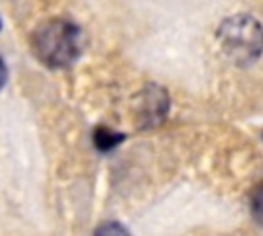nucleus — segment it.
Masks as SVG:
<instances>
[{
  "label": "nucleus",
  "mask_w": 263,
  "mask_h": 236,
  "mask_svg": "<svg viewBox=\"0 0 263 236\" xmlns=\"http://www.w3.org/2000/svg\"><path fill=\"white\" fill-rule=\"evenodd\" d=\"M95 236H129V232L119 222H105L103 226L97 228Z\"/></svg>",
  "instance_id": "6"
},
{
  "label": "nucleus",
  "mask_w": 263,
  "mask_h": 236,
  "mask_svg": "<svg viewBox=\"0 0 263 236\" xmlns=\"http://www.w3.org/2000/svg\"><path fill=\"white\" fill-rule=\"evenodd\" d=\"M251 213H253L255 222H259L263 226V181L259 185H255V189L251 193Z\"/></svg>",
  "instance_id": "5"
},
{
  "label": "nucleus",
  "mask_w": 263,
  "mask_h": 236,
  "mask_svg": "<svg viewBox=\"0 0 263 236\" xmlns=\"http://www.w3.org/2000/svg\"><path fill=\"white\" fill-rule=\"evenodd\" d=\"M6 76H8V70H6V64H4L2 57H0V90H2L4 82H6Z\"/></svg>",
  "instance_id": "7"
},
{
  "label": "nucleus",
  "mask_w": 263,
  "mask_h": 236,
  "mask_svg": "<svg viewBox=\"0 0 263 236\" xmlns=\"http://www.w3.org/2000/svg\"><path fill=\"white\" fill-rule=\"evenodd\" d=\"M136 109V121L142 129L156 127L164 121L166 111H168V94L162 86L148 84L140 90V94L134 101Z\"/></svg>",
  "instance_id": "3"
},
{
  "label": "nucleus",
  "mask_w": 263,
  "mask_h": 236,
  "mask_svg": "<svg viewBox=\"0 0 263 236\" xmlns=\"http://www.w3.org/2000/svg\"><path fill=\"white\" fill-rule=\"evenodd\" d=\"M119 140H123L121 133H115L107 127H97L95 129V146L101 150V152H107L111 148H115L119 144Z\"/></svg>",
  "instance_id": "4"
},
{
  "label": "nucleus",
  "mask_w": 263,
  "mask_h": 236,
  "mask_svg": "<svg viewBox=\"0 0 263 236\" xmlns=\"http://www.w3.org/2000/svg\"><path fill=\"white\" fill-rule=\"evenodd\" d=\"M218 43L222 53L234 64H251L263 51V29L261 23L249 14H234L220 23Z\"/></svg>",
  "instance_id": "2"
},
{
  "label": "nucleus",
  "mask_w": 263,
  "mask_h": 236,
  "mask_svg": "<svg viewBox=\"0 0 263 236\" xmlns=\"http://www.w3.org/2000/svg\"><path fill=\"white\" fill-rule=\"evenodd\" d=\"M31 49L43 66L68 68L82 51V33L66 18H49L35 29Z\"/></svg>",
  "instance_id": "1"
}]
</instances>
